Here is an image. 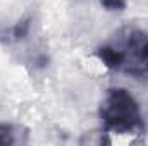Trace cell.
I'll return each mask as SVG.
<instances>
[{"mask_svg": "<svg viewBox=\"0 0 148 146\" xmlns=\"http://www.w3.org/2000/svg\"><path fill=\"white\" fill-rule=\"evenodd\" d=\"M97 55H98L100 60H102L107 67H110V69H119V67H122V64L126 62V57H127L122 50H117V48H114V46H100L98 52H97Z\"/></svg>", "mask_w": 148, "mask_h": 146, "instance_id": "3", "label": "cell"}, {"mask_svg": "<svg viewBox=\"0 0 148 146\" xmlns=\"http://www.w3.org/2000/svg\"><path fill=\"white\" fill-rule=\"evenodd\" d=\"M126 0H102V5L110 12H121L126 9Z\"/></svg>", "mask_w": 148, "mask_h": 146, "instance_id": "5", "label": "cell"}, {"mask_svg": "<svg viewBox=\"0 0 148 146\" xmlns=\"http://www.w3.org/2000/svg\"><path fill=\"white\" fill-rule=\"evenodd\" d=\"M100 119L110 131L129 132L141 124V110L127 89L112 88L100 103Z\"/></svg>", "mask_w": 148, "mask_h": 146, "instance_id": "1", "label": "cell"}, {"mask_svg": "<svg viewBox=\"0 0 148 146\" xmlns=\"http://www.w3.org/2000/svg\"><path fill=\"white\" fill-rule=\"evenodd\" d=\"M145 67H147V72H148V62H147V64H145Z\"/></svg>", "mask_w": 148, "mask_h": 146, "instance_id": "6", "label": "cell"}, {"mask_svg": "<svg viewBox=\"0 0 148 146\" xmlns=\"http://www.w3.org/2000/svg\"><path fill=\"white\" fill-rule=\"evenodd\" d=\"M29 29H31V19L29 17H24V19H21L14 28H12V36L14 40H24V38L28 36V33H29Z\"/></svg>", "mask_w": 148, "mask_h": 146, "instance_id": "4", "label": "cell"}, {"mask_svg": "<svg viewBox=\"0 0 148 146\" xmlns=\"http://www.w3.org/2000/svg\"><path fill=\"white\" fill-rule=\"evenodd\" d=\"M127 50L138 62H148V35L145 31L134 29L127 35Z\"/></svg>", "mask_w": 148, "mask_h": 146, "instance_id": "2", "label": "cell"}]
</instances>
